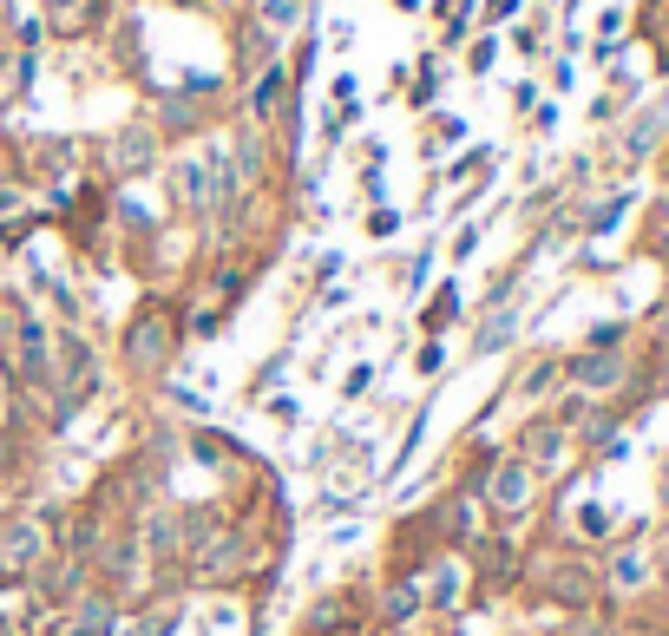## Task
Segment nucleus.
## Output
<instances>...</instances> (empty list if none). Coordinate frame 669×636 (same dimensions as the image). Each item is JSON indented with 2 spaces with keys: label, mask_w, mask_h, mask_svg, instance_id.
Masks as SVG:
<instances>
[{
  "label": "nucleus",
  "mask_w": 669,
  "mask_h": 636,
  "mask_svg": "<svg viewBox=\"0 0 669 636\" xmlns=\"http://www.w3.org/2000/svg\"><path fill=\"white\" fill-rule=\"evenodd\" d=\"M177 355V309L164 296L138 302V315L125 322V368L131 374H158L164 361Z\"/></svg>",
  "instance_id": "obj_1"
},
{
  "label": "nucleus",
  "mask_w": 669,
  "mask_h": 636,
  "mask_svg": "<svg viewBox=\"0 0 669 636\" xmlns=\"http://www.w3.org/2000/svg\"><path fill=\"white\" fill-rule=\"evenodd\" d=\"M46 571V519L13 512L0 519V585H33Z\"/></svg>",
  "instance_id": "obj_2"
},
{
  "label": "nucleus",
  "mask_w": 669,
  "mask_h": 636,
  "mask_svg": "<svg viewBox=\"0 0 669 636\" xmlns=\"http://www.w3.org/2000/svg\"><path fill=\"white\" fill-rule=\"evenodd\" d=\"M486 499H493L499 519H519L526 499H532V466H526V460H499V466L486 473Z\"/></svg>",
  "instance_id": "obj_3"
},
{
  "label": "nucleus",
  "mask_w": 669,
  "mask_h": 636,
  "mask_svg": "<svg viewBox=\"0 0 669 636\" xmlns=\"http://www.w3.org/2000/svg\"><path fill=\"white\" fill-rule=\"evenodd\" d=\"M420 611H427V598H420V578H414V571H394L388 591L374 598V624H381V631H401V624H414Z\"/></svg>",
  "instance_id": "obj_4"
},
{
  "label": "nucleus",
  "mask_w": 669,
  "mask_h": 636,
  "mask_svg": "<svg viewBox=\"0 0 669 636\" xmlns=\"http://www.w3.org/2000/svg\"><path fill=\"white\" fill-rule=\"evenodd\" d=\"M572 381H578L585 394H604V388H618V381H624V355L591 348V355H578V361H572Z\"/></svg>",
  "instance_id": "obj_5"
},
{
  "label": "nucleus",
  "mask_w": 669,
  "mask_h": 636,
  "mask_svg": "<svg viewBox=\"0 0 669 636\" xmlns=\"http://www.w3.org/2000/svg\"><path fill=\"white\" fill-rule=\"evenodd\" d=\"M151 158H158V131H151V125H125V131H118V144H112V164L131 177V171H145Z\"/></svg>",
  "instance_id": "obj_6"
},
{
  "label": "nucleus",
  "mask_w": 669,
  "mask_h": 636,
  "mask_svg": "<svg viewBox=\"0 0 669 636\" xmlns=\"http://www.w3.org/2000/svg\"><path fill=\"white\" fill-rule=\"evenodd\" d=\"M512 335H519V302H506V309H499V315H493V322L480 328V342H473V355H499V348H506Z\"/></svg>",
  "instance_id": "obj_7"
},
{
  "label": "nucleus",
  "mask_w": 669,
  "mask_h": 636,
  "mask_svg": "<svg viewBox=\"0 0 669 636\" xmlns=\"http://www.w3.org/2000/svg\"><path fill=\"white\" fill-rule=\"evenodd\" d=\"M191 453H197V460H210V466H217V460L243 466V447H237L230 433H217V427H197V433H191Z\"/></svg>",
  "instance_id": "obj_8"
},
{
  "label": "nucleus",
  "mask_w": 669,
  "mask_h": 636,
  "mask_svg": "<svg viewBox=\"0 0 669 636\" xmlns=\"http://www.w3.org/2000/svg\"><path fill=\"white\" fill-rule=\"evenodd\" d=\"M453 322H460V289L447 282V289H440V296L427 302V315H420V328H427V335H440V328H453Z\"/></svg>",
  "instance_id": "obj_9"
},
{
  "label": "nucleus",
  "mask_w": 669,
  "mask_h": 636,
  "mask_svg": "<svg viewBox=\"0 0 669 636\" xmlns=\"http://www.w3.org/2000/svg\"><path fill=\"white\" fill-rule=\"evenodd\" d=\"M46 13H53V26H59V33H79V26L99 13V0H46Z\"/></svg>",
  "instance_id": "obj_10"
},
{
  "label": "nucleus",
  "mask_w": 669,
  "mask_h": 636,
  "mask_svg": "<svg viewBox=\"0 0 669 636\" xmlns=\"http://www.w3.org/2000/svg\"><path fill=\"white\" fill-rule=\"evenodd\" d=\"M250 105H256V118H269V112L282 105V66H269V72L256 79V92H250Z\"/></svg>",
  "instance_id": "obj_11"
},
{
  "label": "nucleus",
  "mask_w": 669,
  "mask_h": 636,
  "mask_svg": "<svg viewBox=\"0 0 669 636\" xmlns=\"http://www.w3.org/2000/svg\"><path fill=\"white\" fill-rule=\"evenodd\" d=\"M414 368H420L427 381H434V374H447V348H440V335H427V342H420V355H414Z\"/></svg>",
  "instance_id": "obj_12"
},
{
  "label": "nucleus",
  "mask_w": 669,
  "mask_h": 636,
  "mask_svg": "<svg viewBox=\"0 0 669 636\" xmlns=\"http://www.w3.org/2000/svg\"><path fill=\"white\" fill-rule=\"evenodd\" d=\"M282 374H289V361H282V355H276V361H263V368H256V374H250V388H243V394H250V401H256V394H269V388H276V381H282Z\"/></svg>",
  "instance_id": "obj_13"
},
{
  "label": "nucleus",
  "mask_w": 669,
  "mask_h": 636,
  "mask_svg": "<svg viewBox=\"0 0 669 636\" xmlns=\"http://www.w3.org/2000/svg\"><path fill=\"white\" fill-rule=\"evenodd\" d=\"M368 388H374V368L361 361V368H348V381H342V401H361Z\"/></svg>",
  "instance_id": "obj_14"
},
{
  "label": "nucleus",
  "mask_w": 669,
  "mask_h": 636,
  "mask_svg": "<svg viewBox=\"0 0 669 636\" xmlns=\"http://www.w3.org/2000/svg\"><path fill=\"white\" fill-rule=\"evenodd\" d=\"M578 532H585V539H604V532H611V512H604V506H585V512H578Z\"/></svg>",
  "instance_id": "obj_15"
},
{
  "label": "nucleus",
  "mask_w": 669,
  "mask_h": 636,
  "mask_svg": "<svg viewBox=\"0 0 669 636\" xmlns=\"http://www.w3.org/2000/svg\"><path fill=\"white\" fill-rule=\"evenodd\" d=\"M269 420H276V427H296V420H302V407H296L289 394H276V401H269Z\"/></svg>",
  "instance_id": "obj_16"
},
{
  "label": "nucleus",
  "mask_w": 669,
  "mask_h": 636,
  "mask_svg": "<svg viewBox=\"0 0 669 636\" xmlns=\"http://www.w3.org/2000/svg\"><path fill=\"white\" fill-rule=\"evenodd\" d=\"M394 223H401L394 210H374V217H368V230H374V236H394Z\"/></svg>",
  "instance_id": "obj_17"
},
{
  "label": "nucleus",
  "mask_w": 669,
  "mask_h": 636,
  "mask_svg": "<svg viewBox=\"0 0 669 636\" xmlns=\"http://www.w3.org/2000/svg\"><path fill=\"white\" fill-rule=\"evenodd\" d=\"M473 250H480V230H460V236H453V256H460V263H466V256H473Z\"/></svg>",
  "instance_id": "obj_18"
},
{
  "label": "nucleus",
  "mask_w": 669,
  "mask_h": 636,
  "mask_svg": "<svg viewBox=\"0 0 669 636\" xmlns=\"http://www.w3.org/2000/svg\"><path fill=\"white\" fill-rule=\"evenodd\" d=\"M0 636H13V624H7V617H0Z\"/></svg>",
  "instance_id": "obj_19"
}]
</instances>
